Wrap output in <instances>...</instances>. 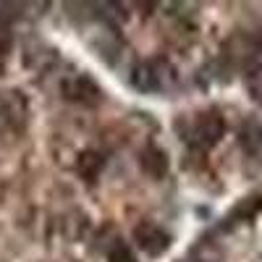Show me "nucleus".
Segmentation results:
<instances>
[{"instance_id":"nucleus-1","label":"nucleus","mask_w":262,"mask_h":262,"mask_svg":"<svg viewBox=\"0 0 262 262\" xmlns=\"http://www.w3.org/2000/svg\"><path fill=\"white\" fill-rule=\"evenodd\" d=\"M223 131H226V123H223V116L217 111L200 113L194 121V128H191V142L200 149H210L221 142Z\"/></svg>"},{"instance_id":"nucleus-2","label":"nucleus","mask_w":262,"mask_h":262,"mask_svg":"<svg viewBox=\"0 0 262 262\" xmlns=\"http://www.w3.org/2000/svg\"><path fill=\"white\" fill-rule=\"evenodd\" d=\"M63 95L66 100L71 102H79V105H86V107H95L102 102V90L100 84L84 74H76V76H69L63 81Z\"/></svg>"},{"instance_id":"nucleus-3","label":"nucleus","mask_w":262,"mask_h":262,"mask_svg":"<svg viewBox=\"0 0 262 262\" xmlns=\"http://www.w3.org/2000/svg\"><path fill=\"white\" fill-rule=\"evenodd\" d=\"M134 242H137V247L144 254L158 257V254H163L170 247V236H168V231H163L155 223H139L134 228Z\"/></svg>"},{"instance_id":"nucleus-4","label":"nucleus","mask_w":262,"mask_h":262,"mask_svg":"<svg viewBox=\"0 0 262 262\" xmlns=\"http://www.w3.org/2000/svg\"><path fill=\"white\" fill-rule=\"evenodd\" d=\"M27 121V102L21 92H0V131L18 128Z\"/></svg>"},{"instance_id":"nucleus-5","label":"nucleus","mask_w":262,"mask_h":262,"mask_svg":"<svg viewBox=\"0 0 262 262\" xmlns=\"http://www.w3.org/2000/svg\"><path fill=\"white\" fill-rule=\"evenodd\" d=\"M131 84H134L139 92H158L163 86L160 69L155 63H139L134 69V74H131Z\"/></svg>"},{"instance_id":"nucleus-6","label":"nucleus","mask_w":262,"mask_h":262,"mask_svg":"<svg viewBox=\"0 0 262 262\" xmlns=\"http://www.w3.org/2000/svg\"><path fill=\"white\" fill-rule=\"evenodd\" d=\"M259 210H262V191L249 194V196H244V200H242V202H238V205L228 212V217H226V226L231 228V226H236V223L252 221V217H254Z\"/></svg>"},{"instance_id":"nucleus-7","label":"nucleus","mask_w":262,"mask_h":262,"mask_svg":"<svg viewBox=\"0 0 262 262\" xmlns=\"http://www.w3.org/2000/svg\"><path fill=\"white\" fill-rule=\"evenodd\" d=\"M238 142H242V149L247 152L252 160H259L262 163V126L259 123L249 121L242 128V134H238Z\"/></svg>"},{"instance_id":"nucleus-8","label":"nucleus","mask_w":262,"mask_h":262,"mask_svg":"<svg viewBox=\"0 0 262 262\" xmlns=\"http://www.w3.org/2000/svg\"><path fill=\"white\" fill-rule=\"evenodd\" d=\"M139 165H142V170L147 173V176H152V179H163L165 173H168V158H165L163 149H152L149 147L147 152H142Z\"/></svg>"},{"instance_id":"nucleus-9","label":"nucleus","mask_w":262,"mask_h":262,"mask_svg":"<svg viewBox=\"0 0 262 262\" xmlns=\"http://www.w3.org/2000/svg\"><path fill=\"white\" fill-rule=\"evenodd\" d=\"M100 170H102V155L100 152H92V149L81 152L79 160H76V173L79 176L86 179V181H92V179L100 176Z\"/></svg>"},{"instance_id":"nucleus-10","label":"nucleus","mask_w":262,"mask_h":262,"mask_svg":"<svg viewBox=\"0 0 262 262\" xmlns=\"http://www.w3.org/2000/svg\"><path fill=\"white\" fill-rule=\"evenodd\" d=\"M244 90L254 102L262 105V66H252V69L244 74Z\"/></svg>"},{"instance_id":"nucleus-11","label":"nucleus","mask_w":262,"mask_h":262,"mask_svg":"<svg viewBox=\"0 0 262 262\" xmlns=\"http://www.w3.org/2000/svg\"><path fill=\"white\" fill-rule=\"evenodd\" d=\"M107 262H137V254H134V249H131L126 242H118L107 249Z\"/></svg>"}]
</instances>
